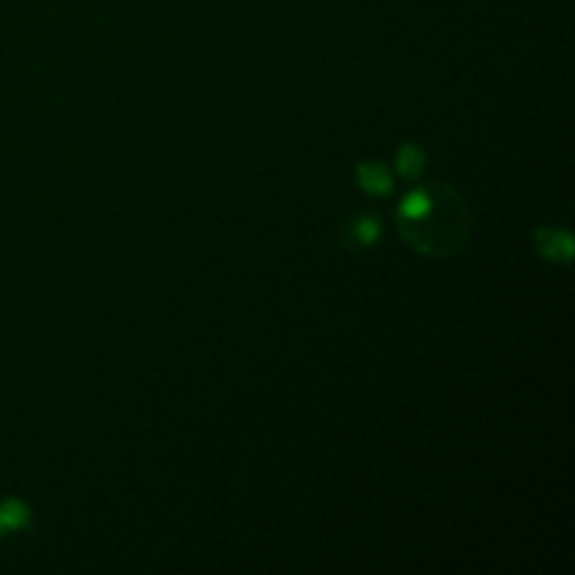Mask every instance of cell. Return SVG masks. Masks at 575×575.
Listing matches in <instances>:
<instances>
[{
    "instance_id": "1",
    "label": "cell",
    "mask_w": 575,
    "mask_h": 575,
    "mask_svg": "<svg viewBox=\"0 0 575 575\" xmlns=\"http://www.w3.org/2000/svg\"><path fill=\"white\" fill-rule=\"evenodd\" d=\"M399 231L415 250L427 256H449L469 233L466 203L444 183L410 191L399 205Z\"/></svg>"
},
{
    "instance_id": "2",
    "label": "cell",
    "mask_w": 575,
    "mask_h": 575,
    "mask_svg": "<svg viewBox=\"0 0 575 575\" xmlns=\"http://www.w3.org/2000/svg\"><path fill=\"white\" fill-rule=\"evenodd\" d=\"M536 248L545 258H553V261H570L572 256V241H570V233L567 231H553V228H542L536 231L534 236Z\"/></svg>"
},
{
    "instance_id": "3",
    "label": "cell",
    "mask_w": 575,
    "mask_h": 575,
    "mask_svg": "<svg viewBox=\"0 0 575 575\" xmlns=\"http://www.w3.org/2000/svg\"><path fill=\"white\" fill-rule=\"evenodd\" d=\"M357 183H360L368 194H376V196H385V194L390 191V186H393L388 169H385L382 163H373V161L357 166Z\"/></svg>"
},
{
    "instance_id": "4",
    "label": "cell",
    "mask_w": 575,
    "mask_h": 575,
    "mask_svg": "<svg viewBox=\"0 0 575 575\" xmlns=\"http://www.w3.org/2000/svg\"><path fill=\"white\" fill-rule=\"evenodd\" d=\"M29 525V508L20 500H9L0 505V534H12Z\"/></svg>"
},
{
    "instance_id": "5",
    "label": "cell",
    "mask_w": 575,
    "mask_h": 575,
    "mask_svg": "<svg viewBox=\"0 0 575 575\" xmlns=\"http://www.w3.org/2000/svg\"><path fill=\"white\" fill-rule=\"evenodd\" d=\"M379 233H382V228H379V222H376L373 216H360V219H353V222L348 225L351 245H360V248L373 245V241L379 239Z\"/></svg>"
},
{
    "instance_id": "6",
    "label": "cell",
    "mask_w": 575,
    "mask_h": 575,
    "mask_svg": "<svg viewBox=\"0 0 575 575\" xmlns=\"http://www.w3.org/2000/svg\"><path fill=\"white\" fill-rule=\"evenodd\" d=\"M396 166H399V171L405 177H418L424 169V152L418 149V146H402L399 149V158H396Z\"/></svg>"
}]
</instances>
